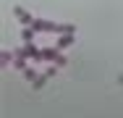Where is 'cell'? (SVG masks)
Listing matches in <instances>:
<instances>
[{
  "instance_id": "obj_1",
  "label": "cell",
  "mask_w": 123,
  "mask_h": 118,
  "mask_svg": "<svg viewBox=\"0 0 123 118\" xmlns=\"http://www.w3.org/2000/svg\"><path fill=\"white\" fill-rule=\"evenodd\" d=\"M13 16L18 19V24H21V26H31V24H34V16H31L26 8H21V5H16V8H13Z\"/></svg>"
},
{
  "instance_id": "obj_2",
  "label": "cell",
  "mask_w": 123,
  "mask_h": 118,
  "mask_svg": "<svg viewBox=\"0 0 123 118\" xmlns=\"http://www.w3.org/2000/svg\"><path fill=\"white\" fill-rule=\"evenodd\" d=\"M74 42H76V34H60L58 42H55V47H58V50H68Z\"/></svg>"
},
{
  "instance_id": "obj_3",
  "label": "cell",
  "mask_w": 123,
  "mask_h": 118,
  "mask_svg": "<svg viewBox=\"0 0 123 118\" xmlns=\"http://www.w3.org/2000/svg\"><path fill=\"white\" fill-rule=\"evenodd\" d=\"M58 55H60L58 47H45V50H42V60H45V63H55Z\"/></svg>"
},
{
  "instance_id": "obj_4",
  "label": "cell",
  "mask_w": 123,
  "mask_h": 118,
  "mask_svg": "<svg viewBox=\"0 0 123 118\" xmlns=\"http://www.w3.org/2000/svg\"><path fill=\"white\" fill-rule=\"evenodd\" d=\"M21 73H24V79L29 81V84H34V81H37V76H39V71L34 68V66H29V68H26V71H21Z\"/></svg>"
},
{
  "instance_id": "obj_5",
  "label": "cell",
  "mask_w": 123,
  "mask_h": 118,
  "mask_svg": "<svg viewBox=\"0 0 123 118\" xmlns=\"http://www.w3.org/2000/svg\"><path fill=\"white\" fill-rule=\"evenodd\" d=\"M13 68H16V71H26V68H29L24 55H18V52H16V58H13Z\"/></svg>"
},
{
  "instance_id": "obj_6",
  "label": "cell",
  "mask_w": 123,
  "mask_h": 118,
  "mask_svg": "<svg viewBox=\"0 0 123 118\" xmlns=\"http://www.w3.org/2000/svg\"><path fill=\"white\" fill-rule=\"evenodd\" d=\"M34 34H37V32H34L31 26H24V29H21V39H24V42H34Z\"/></svg>"
},
{
  "instance_id": "obj_7",
  "label": "cell",
  "mask_w": 123,
  "mask_h": 118,
  "mask_svg": "<svg viewBox=\"0 0 123 118\" xmlns=\"http://www.w3.org/2000/svg\"><path fill=\"white\" fill-rule=\"evenodd\" d=\"M13 58H16V52H11V50H3V63H13Z\"/></svg>"
},
{
  "instance_id": "obj_8",
  "label": "cell",
  "mask_w": 123,
  "mask_h": 118,
  "mask_svg": "<svg viewBox=\"0 0 123 118\" xmlns=\"http://www.w3.org/2000/svg\"><path fill=\"white\" fill-rule=\"evenodd\" d=\"M66 63H68V58H66V55H63V52H60V55H58V60H55V66H58V68H63V66H66Z\"/></svg>"
}]
</instances>
